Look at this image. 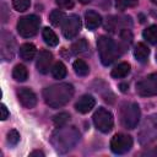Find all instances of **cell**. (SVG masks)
<instances>
[{"label":"cell","instance_id":"22","mask_svg":"<svg viewBox=\"0 0 157 157\" xmlns=\"http://www.w3.org/2000/svg\"><path fill=\"white\" fill-rule=\"evenodd\" d=\"M144 38L151 43V44H157V26L156 25H152L150 27H147L144 33H142Z\"/></svg>","mask_w":157,"mask_h":157},{"label":"cell","instance_id":"34","mask_svg":"<svg viewBox=\"0 0 157 157\" xmlns=\"http://www.w3.org/2000/svg\"><path fill=\"white\" fill-rule=\"evenodd\" d=\"M125 2H126V6H129V7H134V6L137 5L139 0H125Z\"/></svg>","mask_w":157,"mask_h":157},{"label":"cell","instance_id":"13","mask_svg":"<svg viewBox=\"0 0 157 157\" xmlns=\"http://www.w3.org/2000/svg\"><path fill=\"white\" fill-rule=\"evenodd\" d=\"M94 104H96V99H94L92 96H90V94H85V96H82V97L76 102L75 109H76L78 113L85 114V113H88V112L94 107Z\"/></svg>","mask_w":157,"mask_h":157},{"label":"cell","instance_id":"27","mask_svg":"<svg viewBox=\"0 0 157 157\" xmlns=\"http://www.w3.org/2000/svg\"><path fill=\"white\" fill-rule=\"evenodd\" d=\"M29 5H31V1L29 0H12V6L18 12L26 11L29 7Z\"/></svg>","mask_w":157,"mask_h":157},{"label":"cell","instance_id":"11","mask_svg":"<svg viewBox=\"0 0 157 157\" xmlns=\"http://www.w3.org/2000/svg\"><path fill=\"white\" fill-rule=\"evenodd\" d=\"M17 97L18 101L21 102V104L26 108H33L37 104V96L36 93L27 88V87H21L17 90Z\"/></svg>","mask_w":157,"mask_h":157},{"label":"cell","instance_id":"30","mask_svg":"<svg viewBox=\"0 0 157 157\" xmlns=\"http://www.w3.org/2000/svg\"><path fill=\"white\" fill-rule=\"evenodd\" d=\"M55 2L63 9H72L74 7V0H55Z\"/></svg>","mask_w":157,"mask_h":157},{"label":"cell","instance_id":"9","mask_svg":"<svg viewBox=\"0 0 157 157\" xmlns=\"http://www.w3.org/2000/svg\"><path fill=\"white\" fill-rule=\"evenodd\" d=\"M132 147V139L129 135L115 134L110 140V150L117 155H123Z\"/></svg>","mask_w":157,"mask_h":157},{"label":"cell","instance_id":"16","mask_svg":"<svg viewBox=\"0 0 157 157\" xmlns=\"http://www.w3.org/2000/svg\"><path fill=\"white\" fill-rule=\"evenodd\" d=\"M150 55V49L147 45H145L144 43H137L135 49H134V56L136 58L137 61L140 63H146Z\"/></svg>","mask_w":157,"mask_h":157},{"label":"cell","instance_id":"10","mask_svg":"<svg viewBox=\"0 0 157 157\" xmlns=\"http://www.w3.org/2000/svg\"><path fill=\"white\" fill-rule=\"evenodd\" d=\"M63 26V34L66 39H72L81 31V20L77 15H70L65 18Z\"/></svg>","mask_w":157,"mask_h":157},{"label":"cell","instance_id":"7","mask_svg":"<svg viewBox=\"0 0 157 157\" xmlns=\"http://www.w3.org/2000/svg\"><path fill=\"white\" fill-rule=\"evenodd\" d=\"M92 119H93V124L97 128V130H99L102 132H109L114 124L112 113L109 110H107L105 108H98L94 112Z\"/></svg>","mask_w":157,"mask_h":157},{"label":"cell","instance_id":"14","mask_svg":"<svg viewBox=\"0 0 157 157\" xmlns=\"http://www.w3.org/2000/svg\"><path fill=\"white\" fill-rule=\"evenodd\" d=\"M85 23H86V27L91 31L98 28L102 23V17L98 12L96 11H92V10H88L86 13H85Z\"/></svg>","mask_w":157,"mask_h":157},{"label":"cell","instance_id":"28","mask_svg":"<svg viewBox=\"0 0 157 157\" xmlns=\"http://www.w3.org/2000/svg\"><path fill=\"white\" fill-rule=\"evenodd\" d=\"M20 141V134L16 130H10L7 132V142L10 145H17V142Z\"/></svg>","mask_w":157,"mask_h":157},{"label":"cell","instance_id":"19","mask_svg":"<svg viewBox=\"0 0 157 157\" xmlns=\"http://www.w3.org/2000/svg\"><path fill=\"white\" fill-rule=\"evenodd\" d=\"M12 77L17 82H25L27 80V77H28V71H27L26 66L22 65V64L16 65L13 67V70H12Z\"/></svg>","mask_w":157,"mask_h":157},{"label":"cell","instance_id":"4","mask_svg":"<svg viewBox=\"0 0 157 157\" xmlns=\"http://www.w3.org/2000/svg\"><path fill=\"white\" fill-rule=\"evenodd\" d=\"M39 25H40V18L38 16L27 15V16H23V17H21L18 20V22H17V32L23 38H29V37H33L38 32Z\"/></svg>","mask_w":157,"mask_h":157},{"label":"cell","instance_id":"2","mask_svg":"<svg viewBox=\"0 0 157 157\" xmlns=\"http://www.w3.org/2000/svg\"><path fill=\"white\" fill-rule=\"evenodd\" d=\"M80 134L76 131L74 128H66V129H60L53 135V145L56 151L59 152H65L70 150L76 141L78 140Z\"/></svg>","mask_w":157,"mask_h":157},{"label":"cell","instance_id":"8","mask_svg":"<svg viewBox=\"0 0 157 157\" xmlns=\"http://www.w3.org/2000/svg\"><path fill=\"white\" fill-rule=\"evenodd\" d=\"M136 92L142 97L157 94V72H153L136 83Z\"/></svg>","mask_w":157,"mask_h":157},{"label":"cell","instance_id":"37","mask_svg":"<svg viewBox=\"0 0 157 157\" xmlns=\"http://www.w3.org/2000/svg\"><path fill=\"white\" fill-rule=\"evenodd\" d=\"M152 2H153V4H156V5H157V0H152Z\"/></svg>","mask_w":157,"mask_h":157},{"label":"cell","instance_id":"32","mask_svg":"<svg viewBox=\"0 0 157 157\" xmlns=\"http://www.w3.org/2000/svg\"><path fill=\"white\" fill-rule=\"evenodd\" d=\"M115 6L118 10L123 11L126 7V2H125V0H115Z\"/></svg>","mask_w":157,"mask_h":157},{"label":"cell","instance_id":"33","mask_svg":"<svg viewBox=\"0 0 157 157\" xmlns=\"http://www.w3.org/2000/svg\"><path fill=\"white\" fill-rule=\"evenodd\" d=\"M36 156H38V157H44V153H43L42 151H39V150L32 151V152L29 153V157H36Z\"/></svg>","mask_w":157,"mask_h":157},{"label":"cell","instance_id":"36","mask_svg":"<svg viewBox=\"0 0 157 157\" xmlns=\"http://www.w3.org/2000/svg\"><path fill=\"white\" fill-rule=\"evenodd\" d=\"M78 1H80L81 4H88V2L91 1V0H78Z\"/></svg>","mask_w":157,"mask_h":157},{"label":"cell","instance_id":"24","mask_svg":"<svg viewBox=\"0 0 157 157\" xmlns=\"http://www.w3.org/2000/svg\"><path fill=\"white\" fill-rule=\"evenodd\" d=\"M52 75L54 78H58V80H61L66 76V67L65 65L61 63V61H58L53 65L52 67Z\"/></svg>","mask_w":157,"mask_h":157},{"label":"cell","instance_id":"20","mask_svg":"<svg viewBox=\"0 0 157 157\" xmlns=\"http://www.w3.org/2000/svg\"><path fill=\"white\" fill-rule=\"evenodd\" d=\"M42 34H43V39H44V42H45L49 47H56V45H58V43H59V38L56 37V34L54 33L53 29H50L49 27H45V28H43Z\"/></svg>","mask_w":157,"mask_h":157},{"label":"cell","instance_id":"3","mask_svg":"<svg viewBox=\"0 0 157 157\" xmlns=\"http://www.w3.org/2000/svg\"><path fill=\"white\" fill-rule=\"evenodd\" d=\"M97 48L99 53V58L103 65L108 66L112 63L115 61V59L119 56V50L114 40L109 37L101 36L97 40Z\"/></svg>","mask_w":157,"mask_h":157},{"label":"cell","instance_id":"35","mask_svg":"<svg viewBox=\"0 0 157 157\" xmlns=\"http://www.w3.org/2000/svg\"><path fill=\"white\" fill-rule=\"evenodd\" d=\"M128 88H129L128 83H121V85H120V90H121V92H126Z\"/></svg>","mask_w":157,"mask_h":157},{"label":"cell","instance_id":"12","mask_svg":"<svg viewBox=\"0 0 157 157\" xmlns=\"http://www.w3.org/2000/svg\"><path fill=\"white\" fill-rule=\"evenodd\" d=\"M52 61H53V54L49 50H42L37 59V64H36L37 70L40 74H47L50 69Z\"/></svg>","mask_w":157,"mask_h":157},{"label":"cell","instance_id":"23","mask_svg":"<svg viewBox=\"0 0 157 157\" xmlns=\"http://www.w3.org/2000/svg\"><path fill=\"white\" fill-rule=\"evenodd\" d=\"M65 18H66L65 13L63 11H60V10H53L50 12V15H49V21H50V23L53 26H60V25H63L64 21H65Z\"/></svg>","mask_w":157,"mask_h":157},{"label":"cell","instance_id":"18","mask_svg":"<svg viewBox=\"0 0 157 157\" xmlns=\"http://www.w3.org/2000/svg\"><path fill=\"white\" fill-rule=\"evenodd\" d=\"M130 67H131V66H130L129 63L123 61V63L118 64V65L112 70L110 75H112V77H114V78H123V77H125V76L130 72Z\"/></svg>","mask_w":157,"mask_h":157},{"label":"cell","instance_id":"15","mask_svg":"<svg viewBox=\"0 0 157 157\" xmlns=\"http://www.w3.org/2000/svg\"><path fill=\"white\" fill-rule=\"evenodd\" d=\"M13 38L11 34L6 33V32H2L1 33V54H2V58L6 55V52H9V55H10V60L12 59L13 56V44L10 45V42H12Z\"/></svg>","mask_w":157,"mask_h":157},{"label":"cell","instance_id":"5","mask_svg":"<svg viewBox=\"0 0 157 157\" xmlns=\"http://www.w3.org/2000/svg\"><path fill=\"white\" fill-rule=\"evenodd\" d=\"M120 120L124 128L134 129L137 126L140 120V108L136 103H128L121 108Z\"/></svg>","mask_w":157,"mask_h":157},{"label":"cell","instance_id":"31","mask_svg":"<svg viewBox=\"0 0 157 157\" xmlns=\"http://www.w3.org/2000/svg\"><path fill=\"white\" fill-rule=\"evenodd\" d=\"M0 110H1V120H6L9 118V110H7L6 105L5 104H1Z\"/></svg>","mask_w":157,"mask_h":157},{"label":"cell","instance_id":"26","mask_svg":"<svg viewBox=\"0 0 157 157\" xmlns=\"http://www.w3.org/2000/svg\"><path fill=\"white\" fill-rule=\"evenodd\" d=\"M69 120H70V114L66 113V112L59 113V114L54 115V118H53V123H54V125L58 126V128L64 126Z\"/></svg>","mask_w":157,"mask_h":157},{"label":"cell","instance_id":"1","mask_svg":"<svg viewBox=\"0 0 157 157\" xmlns=\"http://www.w3.org/2000/svg\"><path fill=\"white\" fill-rule=\"evenodd\" d=\"M74 94V87L70 83H58L47 87L43 91L45 103L52 108H60L65 105Z\"/></svg>","mask_w":157,"mask_h":157},{"label":"cell","instance_id":"17","mask_svg":"<svg viewBox=\"0 0 157 157\" xmlns=\"http://www.w3.org/2000/svg\"><path fill=\"white\" fill-rule=\"evenodd\" d=\"M20 56L26 60L29 61L36 56V47L32 43H25L20 47Z\"/></svg>","mask_w":157,"mask_h":157},{"label":"cell","instance_id":"38","mask_svg":"<svg viewBox=\"0 0 157 157\" xmlns=\"http://www.w3.org/2000/svg\"><path fill=\"white\" fill-rule=\"evenodd\" d=\"M156 61H157V52H156Z\"/></svg>","mask_w":157,"mask_h":157},{"label":"cell","instance_id":"21","mask_svg":"<svg viewBox=\"0 0 157 157\" xmlns=\"http://www.w3.org/2000/svg\"><path fill=\"white\" fill-rule=\"evenodd\" d=\"M72 67H74L75 74L78 75V76H86V75L90 72V67H88V65H87L83 60H81V59L75 60Z\"/></svg>","mask_w":157,"mask_h":157},{"label":"cell","instance_id":"25","mask_svg":"<svg viewBox=\"0 0 157 157\" xmlns=\"http://www.w3.org/2000/svg\"><path fill=\"white\" fill-rule=\"evenodd\" d=\"M87 47H88V44H87L86 39H78V40H76V42L72 43L71 52L74 54H81V53H83V52L87 50Z\"/></svg>","mask_w":157,"mask_h":157},{"label":"cell","instance_id":"6","mask_svg":"<svg viewBox=\"0 0 157 157\" xmlns=\"http://www.w3.org/2000/svg\"><path fill=\"white\" fill-rule=\"evenodd\" d=\"M139 137L141 144H148L157 139V114H152L145 119Z\"/></svg>","mask_w":157,"mask_h":157},{"label":"cell","instance_id":"29","mask_svg":"<svg viewBox=\"0 0 157 157\" xmlns=\"http://www.w3.org/2000/svg\"><path fill=\"white\" fill-rule=\"evenodd\" d=\"M120 38L123 39V42L130 44L131 40H132V34H131V32H130L129 29H123V31L120 32Z\"/></svg>","mask_w":157,"mask_h":157}]
</instances>
